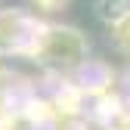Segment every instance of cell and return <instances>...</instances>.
Returning <instances> with one entry per match:
<instances>
[{"instance_id": "1", "label": "cell", "mask_w": 130, "mask_h": 130, "mask_svg": "<svg viewBox=\"0 0 130 130\" xmlns=\"http://www.w3.org/2000/svg\"><path fill=\"white\" fill-rule=\"evenodd\" d=\"M34 56L53 68H74L87 59V40L77 28L68 25H46L34 46Z\"/></svg>"}, {"instance_id": "5", "label": "cell", "mask_w": 130, "mask_h": 130, "mask_svg": "<svg viewBox=\"0 0 130 130\" xmlns=\"http://www.w3.org/2000/svg\"><path fill=\"white\" fill-rule=\"evenodd\" d=\"M28 3L40 15H56V12H62L65 6H68V0H28Z\"/></svg>"}, {"instance_id": "4", "label": "cell", "mask_w": 130, "mask_h": 130, "mask_svg": "<svg viewBox=\"0 0 130 130\" xmlns=\"http://www.w3.org/2000/svg\"><path fill=\"white\" fill-rule=\"evenodd\" d=\"M111 43H115V50H118L121 56L130 59V19H124L121 25L111 28Z\"/></svg>"}, {"instance_id": "3", "label": "cell", "mask_w": 130, "mask_h": 130, "mask_svg": "<svg viewBox=\"0 0 130 130\" xmlns=\"http://www.w3.org/2000/svg\"><path fill=\"white\" fill-rule=\"evenodd\" d=\"M93 15L102 25L115 28L124 19H130V0H93Z\"/></svg>"}, {"instance_id": "2", "label": "cell", "mask_w": 130, "mask_h": 130, "mask_svg": "<svg viewBox=\"0 0 130 130\" xmlns=\"http://www.w3.org/2000/svg\"><path fill=\"white\" fill-rule=\"evenodd\" d=\"M31 28H34V22H31L25 12L0 9V53H19V50H25L28 40L37 46L43 28L37 31V34H31Z\"/></svg>"}]
</instances>
